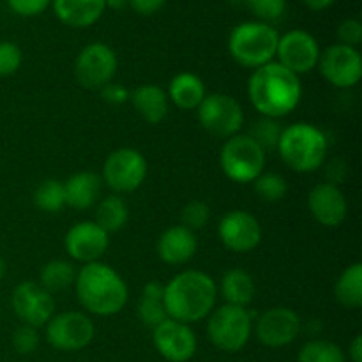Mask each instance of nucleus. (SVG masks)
Wrapping results in <instances>:
<instances>
[{"mask_svg":"<svg viewBox=\"0 0 362 362\" xmlns=\"http://www.w3.org/2000/svg\"><path fill=\"white\" fill-rule=\"evenodd\" d=\"M74 288L81 308L95 317L119 315L129 299V288L122 276L103 262L85 264L76 272Z\"/></svg>","mask_w":362,"mask_h":362,"instance_id":"nucleus-3","label":"nucleus"},{"mask_svg":"<svg viewBox=\"0 0 362 362\" xmlns=\"http://www.w3.org/2000/svg\"><path fill=\"white\" fill-rule=\"evenodd\" d=\"M166 94L177 108L191 112V110H197L200 106V103L207 95V90H205V83L200 76L184 71V73L175 74L172 78Z\"/></svg>","mask_w":362,"mask_h":362,"instance_id":"nucleus-24","label":"nucleus"},{"mask_svg":"<svg viewBox=\"0 0 362 362\" xmlns=\"http://www.w3.org/2000/svg\"><path fill=\"white\" fill-rule=\"evenodd\" d=\"M253 184L258 198L264 202H271V204L283 200L288 193V182L285 177L276 172H264L257 177Z\"/></svg>","mask_w":362,"mask_h":362,"instance_id":"nucleus-32","label":"nucleus"},{"mask_svg":"<svg viewBox=\"0 0 362 362\" xmlns=\"http://www.w3.org/2000/svg\"><path fill=\"white\" fill-rule=\"evenodd\" d=\"M339 45L357 48L362 41V23L357 18H346L338 27Z\"/></svg>","mask_w":362,"mask_h":362,"instance_id":"nucleus-39","label":"nucleus"},{"mask_svg":"<svg viewBox=\"0 0 362 362\" xmlns=\"http://www.w3.org/2000/svg\"><path fill=\"white\" fill-rule=\"evenodd\" d=\"M163 297H165V285L159 281H148L141 290L138 300V317L145 327L154 329L168 318Z\"/></svg>","mask_w":362,"mask_h":362,"instance_id":"nucleus-26","label":"nucleus"},{"mask_svg":"<svg viewBox=\"0 0 362 362\" xmlns=\"http://www.w3.org/2000/svg\"><path fill=\"white\" fill-rule=\"evenodd\" d=\"M247 95L253 108L267 119H283L299 106L303 98L300 76L272 60L251 73Z\"/></svg>","mask_w":362,"mask_h":362,"instance_id":"nucleus-1","label":"nucleus"},{"mask_svg":"<svg viewBox=\"0 0 362 362\" xmlns=\"http://www.w3.org/2000/svg\"><path fill=\"white\" fill-rule=\"evenodd\" d=\"M219 290H221V296L226 304L246 308L253 300L257 288H255L253 276L250 272H246L244 269H230L223 274Z\"/></svg>","mask_w":362,"mask_h":362,"instance_id":"nucleus-25","label":"nucleus"},{"mask_svg":"<svg viewBox=\"0 0 362 362\" xmlns=\"http://www.w3.org/2000/svg\"><path fill=\"white\" fill-rule=\"evenodd\" d=\"M119 69L117 53L105 42H90L78 53L74 60V78L88 90H101L112 83Z\"/></svg>","mask_w":362,"mask_h":362,"instance_id":"nucleus-10","label":"nucleus"},{"mask_svg":"<svg viewBox=\"0 0 362 362\" xmlns=\"http://www.w3.org/2000/svg\"><path fill=\"white\" fill-rule=\"evenodd\" d=\"M129 219V207L119 194H108L99 202L95 209V223L106 233H113L122 230Z\"/></svg>","mask_w":362,"mask_h":362,"instance_id":"nucleus-28","label":"nucleus"},{"mask_svg":"<svg viewBox=\"0 0 362 362\" xmlns=\"http://www.w3.org/2000/svg\"><path fill=\"white\" fill-rule=\"evenodd\" d=\"M127 6H129V2H127V0H106V7H108V9H113V11H122V9H126Z\"/></svg>","mask_w":362,"mask_h":362,"instance_id":"nucleus-44","label":"nucleus"},{"mask_svg":"<svg viewBox=\"0 0 362 362\" xmlns=\"http://www.w3.org/2000/svg\"><path fill=\"white\" fill-rule=\"evenodd\" d=\"M247 9L264 23H276L285 16L286 0H243Z\"/></svg>","mask_w":362,"mask_h":362,"instance_id":"nucleus-34","label":"nucleus"},{"mask_svg":"<svg viewBox=\"0 0 362 362\" xmlns=\"http://www.w3.org/2000/svg\"><path fill=\"white\" fill-rule=\"evenodd\" d=\"M67 255L81 264L99 262L110 246V237L95 221H80L71 226L64 239Z\"/></svg>","mask_w":362,"mask_h":362,"instance_id":"nucleus-18","label":"nucleus"},{"mask_svg":"<svg viewBox=\"0 0 362 362\" xmlns=\"http://www.w3.org/2000/svg\"><path fill=\"white\" fill-rule=\"evenodd\" d=\"M279 32L264 21H244L235 25L228 35V53L239 66L258 69L272 62L278 49Z\"/></svg>","mask_w":362,"mask_h":362,"instance_id":"nucleus-5","label":"nucleus"},{"mask_svg":"<svg viewBox=\"0 0 362 362\" xmlns=\"http://www.w3.org/2000/svg\"><path fill=\"white\" fill-rule=\"evenodd\" d=\"M197 110L200 126L216 138L228 140L244 127L243 106L230 94H207Z\"/></svg>","mask_w":362,"mask_h":362,"instance_id":"nucleus-8","label":"nucleus"},{"mask_svg":"<svg viewBox=\"0 0 362 362\" xmlns=\"http://www.w3.org/2000/svg\"><path fill=\"white\" fill-rule=\"evenodd\" d=\"M34 204L39 211L55 214L60 212L66 205V191H64V182L57 179L42 180L34 191Z\"/></svg>","mask_w":362,"mask_h":362,"instance_id":"nucleus-30","label":"nucleus"},{"mask_svg":"<svg viewBox=\"0 0 362 362\" xmlns=\"http://www.w3.org/2000/svg\"><path fill=\"white\" fill-rule=\"evenodd\" d=\"M253 313L246 308L223 304L209 315L207 336L221 352L235 354L247 345L253 332Z\"/></svg>","mask_w":362,"mask_h":362,"instance_id":"nucleus-7","label":"nucleus"},{"mask_svg":"<svg viewBox=\"0 0 362 362\" xmlns=\"http://www.w3.org/2000/svg\"><path fill=\"white\" fill-rule=\"evenodd\" d=\"M334 296L341 306L349 310H357L362 306V264L349 265L345 271L339 274L338 281L334 285Z\"/></svg>","mask_w":362,"mask_h":362,"instance_id":"nucleus-27","label":"nucleus"},{"mask_svg":"<svg viewBox=\"0 0 362 362\" xmlns=\"http://www.w3.org/2000/svg\"><path fill=\"white\" fill-rule=\"evenodd\" d=\"M129 101L133 108L136 110L138 115L145 120V122L161 124L166 119L170 110V99L165 88L154 83H145L134 88L129 94Z\"/></svg>","mask_w":362,"mask_h":362,"instance_id":"nucleus-22","label":"nucleus"},{"mask_svg":"<svg viewBox=\"0 0 362 362\" xmlns=\"http://www.w3.org/2000/svg\"><path fill=\"white\" fill-rule=\"evenodd\" d=\"M4 276H6V260H4L2 255H0V281H2Z\"/></svg>","mask_w":362,"mask_h":362,"instance_id":"nucleus-45","label":"nucleus"},{"mask_svg":"<svg viewBox=\"0 0 362 362\" xmlns=\"http://www.w3.org/2000/svg\"><path fill=\"white\" fill-rule=\"evenodd\" d=\"M299 362H346L341 346L327 339H311L300 346Z\"/></svg>","mask_w":362,"mask_h":362,"instance_id":"nucleus-31","label":"nucleus"},{"mask_svg":"<svg viewBox=\"0 0 362 362\" xmlns=\"http://www.w3.org/2000/svg\"><path fill=\"white\" fill-rule=\"evenodd\" d=\"M46 327V341L60 352H78L94 339L95 327L90 317L80 311L53 315Z\"/></svg>","mask_w":362,"mask_h":362,"instance_id":"nucleus-11","label":"nucleus"},{"mask_svg":"<svg viewBox=\"0 0 362 362\" xmlns=\"http://www.w3.org/2000/svg\"><path fill=\"white\" fill-rule=\"evenodd\" d=\"M349 357L352 362H362V336H356L349 346Z\"/></svg>","mask_w":362,"mask_h":362,"instance_id":"nucleus-42","label":"nucleus"},{"mask_svg":"<svg viewBox=\"0 0 362 362\" xmlns=\"http://www.w3.org/2000/svg\"><path fill=\"white\" fill-rule=\"evenodd\" d=\"M103 179L94 172H78L64 182L66 205L74 211H87L98 204L101 197Z\"/></svg>","mask_w":362,"mask_h":362,"instance_id":"nucleus-23","label":"nucleus"},{"mask_svg":"<svg viewBox=\"0 0 362 362\" xmlns=\"http://www.w3.org/2000/svg\"><path fill=\"white\" fill-rule=\"evenodd\" d=\"M60 23L71 28L92 27L106 11V0H52Z\"/></svg>","mask_w":362,"mask_h":362,"instance_id":"nucleus-21","label":"nucleus"},{"mask_svg":"<svg viewBox=\"0 0 362 362\" xmlns=\"http://www.w3.org/2000/svg\"><path fill=\"white\" fill-rule=\"evenodd\" d=\"M129 7L141 16H152L165 7L166 0H127Z\"/></svg>","mask_w":362,"mask_h":362,"instance_id":"nucleus-41","label":"nucleus"},{"mask_svg":"<svg viewBox=\"0 0 362 362\" xmlns=\"http://www.w3.org/2000/svg\"><path fill=\"white\" fill-rule=\"evenodd\" d=\"M304 6L311 11H325L336 2V0H303Z\"/></svg>","mask_w":362,"mask_h":362,"instance_id":"nucleus-43","label":"nucleus"},{"mask_svg":"<svg viewBox=\"0 0 362 362\" xmlns=\"http://www.w3.org/2000/svg\"><path fill=\"white\" fill-rule=\"evenodd\" d=\"M7 6L18 16L32 18L45 13L52 6V0H7Z\"/></svg>","mask_w":362,"mask_h":362,"instance_id":"nucleus-38","label":"nucleus"},{"mask_svg":"<svg viewBox=\"0 0 362 362\" xmlns=\"http://www.w3.org/2000/svg\"><path fill=\"white\" fill-rule=\"evenodd\" d=\"M283 127L279 126V122L276 119H267V117H262L260 120L253 122L250 129V136L264 148L267 151H274L278 147L279 136H281Z\"/></svg>","mask_w":362,"mask_h":362,"instance_id":"nucleus-33","label":"nucleus"},{"mask_svg":"<svg viewBox=\"0 0 362 362\" xmlns=\"http://www.w3.org/2000/svg\"><path fill=\"white\" fill-rule=\"evenodd\" d=\"M279 158L297 173H313L322 168L329 152L324 131L310 122H296L281 131L278 141Z\"/></svg>","mask_w":362,"mask_h":362,"instance_id":"nucleus-4","label":"nucleus"},{"mask_svg":"<svg viewBox=\"0 0 362 362\" xmlns=\"http://www.w3.org/2000/svg\"><path fill=\"white\" fill-rule=\"evenodd\" d=\"M23 62L20 46L13 41H0V78L13 76Z\"/></svg>","mask_w":362,"mask_h":362,"instance_id":"nucleus-35","label":"nucleus"},{"mask_svg":"<svg viewBox=\"0 0 362 362\" xmlns=\"http://www.w3.org/2000/svg\"><path fill=\"white\" fill-rule=\"evenodd\" d=\"M147 172L145 156L136 148L122 147L106 158L101 179L115 193H133L145 182Z\"/></svg>","mask_w":362,"mask_h":362,"instance_id":"nucleus-9","label":"nucleus"},{"mask_svg":"<svg viewBox=\"0 0 362 362\" xmlns=\"http://www.w3.org/2000/svg\"><path fill=\"white\" fill-rule=\"evenodd\" d=\"M158 257L168 265H184L197 255L198 240L194 232L182 225L170 226L158 239Z\"/></svg>","mask_w":362,"mask_h":362,"instance_id":"nucleus-20","label":"nucleus"},{"mask_svg":"<svg viewBox=\"0 0 362 362\" xmlns=\"http://www.w3.org/2000/svg\"><path fill=\"white\" fill-rule=\"evenodd\" d=\"M219 240L233 253H250L262 243V225L251 212L237 209L226 212L218 225Z\"/></svg>","mask_w":362,"mask_h":362,"instance_id":"nucleus-16","label":"nucleus"},{"mask_svg":"<svg viewBox=\"0 0 362 362\" xmlns=\"http://www.w3.org/2000/svg\"><path fill=\"white\" fill-rule=\"evenodd\" d=\"M152 341L159 356L168 362H187L197 354V334L187 324L166 318L152 329Z\"/></svg>","mask_w":362,"mask_h":362,"instance_id":"nucleus-17","label":"nucleus"},{"mask_svg":"<svg viewBox=\"0 0 362 362\" xmlns=\"http://www.w3.org/2000/svg\"><path fill=\"white\" fill-rule=\"evenodd\" d=\"M163 300L168 318L189 325L212 313L218 300V285L207 272L182 271L166 283Z\"/></svg>","mask_w":362,"mask_h":362,"instance_id":"nucleus-2","label":"nucleus"},{"mask_svg":"<svg viewBox=\"0 0 362 362\" xmlns=\"http://www.w3.org/2000/svg\"><path fill=\"white\" fill-rule=\"evenodd\" d=\"M267 152L250 136L235 134L223 144L219 152V165L223 173L235 184H250L264 173Z\"/></svg>","mask_w":362,"mask_h":362,"instance_id":"nucleus-6","label":"nucleus"},{"mask_svg":"<svg viewBox=\"0 0 362 362\" xmlns=\"http://www.w3.org/2000/svg\"><path fill=\"white\" fill-rule=\"evenodd\" d=\"M308 207L318 225L338 228L349 214V202L338 184L320 182L308 194Z\"/></svg>","mask_w":362,"mask_h":362,"instance_id":"nucleus-19","label":"nucleus"},{"mask_svg":"<svg viewBox=\"0 0 362 362\" xmlns=\"http://www.w3.org/2000/svg\"><path fill=\"white\" fill-rule=\"evenodd\" d=\"M11 306L16 317L30 327H45L55 315V300L48 290L35 281H23L14 288Z\"/></svg>","mask_w":362,"mask_h":362,"instance_id":"nucleus-14","label":"nucleus"},{"mask_svg":"<svg viewBox=\"0 0 362 362\" xmlns=\"http://www.w3.org/2000/svg\"><path fill=\"white\" fill-rule=\"evenodd\" d=\"M253 324L258 341L269 349H281L290 345L296 341L303 327L299 315L285 306L264 311Z\"/></svg>","mask_w":362,"mask_h":362,"instance_id":"nucleus-15","label":"nucleus"},{"mask_svg":"<svg viewBox=\"0 0 362 362\" xmlns=\"http://www.w3.org/2000/svg\"><path fill=\"white\" fill-rule=\"evenodd\" d=\"M317 67L332 87L352 88L362 78V55L357 48L336 42L320 53Z\"/></svg>","mask_w":362,"mask_h":362,"instance_id":"nucleus-12","label":"nucleus"},{"mask_svg":"<svg viewBox=\"0 0 362 362\" xmlns=\"http://www.w3.org/2000/svg\"><path fill=\"white\" fill-rule=\"evenodd\" d=\"M101 98L103 101L108 103V105H124V103L129 101L131 92L124 87L122 83H108L101 88Z\"/></svg>","mask_w":362,"mask_h":362,"instance_id":"nucleus-40","label":"nucleus"},{"mask_svg":"<svg viewBox=\"0 0 362 362\" xmlns=\"http://www.w3.org/2000/svg\"><path fill=\"white\" fill-rule=\"evenodd\" d=\"M13 346L21 356H28L39 346V334L37 329L30 325H20L13 334Z\"/></svg>","mask_w":362,"mask_h":362,"instance_id":"nucleus-37","label":"nucleus"},{"mask_svg":"<svg viewBox=\"0 0 362 362\" xmlns=\"http://www.w3.org/2000/svg\"><path fill=\"white\" fill-rule=\"evenodd\" d=\"M211 219V209L205 202L193 200L182 209V226L189 228L191 232L202 230Z\"/></svg>","mask_w":362,"mask_h":362,"instance_id":"nucleus-36","label":"nucleus"},{"mask_svg":"<svg viewBox=\"0 0 362 362\" xmlns=\"http://www.w3.org/2000/svg\"><path fill=\"white\" fill-rule=\"evenodd\" d=\"M320 53V45L313 34L303 30V28H293V30L279 35L276 62L300 76V74H308L317 69Z\"/></svg>","mask_w":362,"mask_h":362,"instance_id":"nucleus-13","label":"nucleus"},{"mask_svg":"<svg viewBox=\"0 0 362 362\" xmlns=\"http://www.w3.org/2000/svg\"><path fill=\"white\" fill-rule=\"evenodd\" d=\"M76 269L71 262L66 260H52L41 269L39 274V285L49 293L62 292V290L69 288L74 285L76 279Z\"/></svg>","mask_w":362,"mask_h":362,"instance_id":"nucleus-29","label":"nucleus"}]
</instances>
